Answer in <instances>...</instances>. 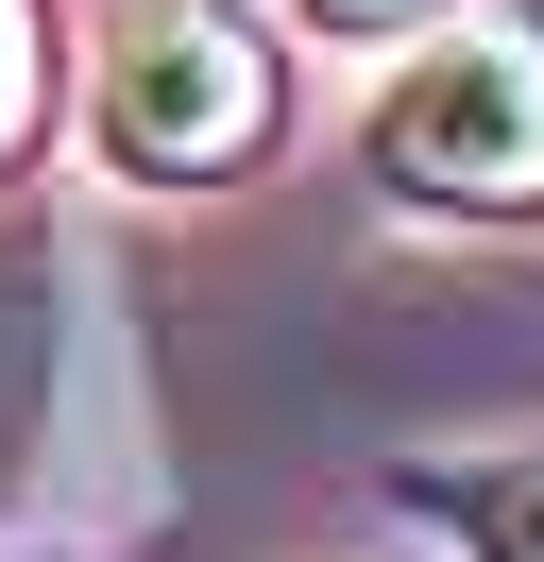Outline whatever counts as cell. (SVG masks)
<instances>
[{"instance_id":"1","label":"cell","mask_w":544,"mask_h":562,"mask_svg":"<svg viewBox=\"0 0 544 562\" xmlns=\"http://www.w3.org/2000/svg\"><path fill=\"white\" fill-rule=\"evenodd\" d=\"M358 171L426 222H544V18H442L374 86Z\"/></svg>"},{"instance_id":"2","label":"cell","mask_w":544,"mask_h":562,"mask_svg":"<svg viewBox=\"0 0 544 562\" xmlns=\"http://www.w3.org/2000/svg\"><path fill=\"white\" fill-rule=\"evenodd\" d=\"M272 103H290V69H272L256 0H120L102 52H86V137H102V171H136V188L256 171Z\"/></svg>"},{"instance_id":"3","label":"cell","mask_w":544,"mask_h":562,"mask_svg":"<svg viewBox=\"0 0 544 562\" xmlns=\"http://www.w3.org/2000/svg\"><path fill=\"white\" fill-rule=\"evenodd\" d=\"M408 512H426L460 562H544V443H494V460H408Z\"/></svg>"},{"instance_id":"4","label":"cell","mask_w":544,"mask_h":562,"mask_svg":"<svg viewBox=\"0 0 544 562\" xmlns=\"http://www.w3.org/2000/svg\"><path fill=\"white\" fill-rule=\"evenodd\" d=\"M34 120H52V18H34V0H0V171L34 154Z\"/></svg>"},{"instance_id":"5","label":"cell","mask_w":544,"mask_h":562,"mask_svg":"<svg viewBox=\"0 0 544 562\" xmlns=\"http://www.w3.org/2000/svg\"><path fill=\"white\" fill-rule=\"evenodd\" d=\"M290 18H306V35H340V52H374V35H426L442 0H290Z\"/></svg>"}]
</instances>
